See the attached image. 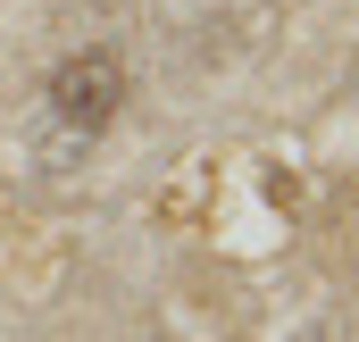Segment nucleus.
<instances>
[{
  "mask_svg": "<svg viewBox=\"0 0 359 342\" xmlns=\"http://www.w3.org/2000/svg\"><path fill=\"white\" fill-rule=\"evenodd\" d=\"M42 100H50V125H59L67 142H92V134H109L117 109H126V59L100 50V42H92V50H67V59L50 67Z\"/></svg>",
  "mask_w": 359,
  "mask_h": 342,
  "instance_id": "1",
  "label": "nucleus"
}]
</instances>
